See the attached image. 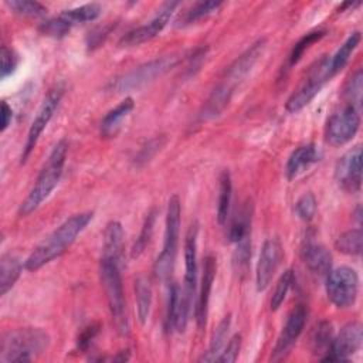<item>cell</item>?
Wrapping results in <instances>:
<instances>
[{
  "mask_svg": "<svg viewBox=\"0 0 363 363\" xmlns=\"http://www.w3.org/2000/svg\"><path fill=\"white\" fill-rule=\"evenodd\" d=\"M92 216H94L92 211L78 213L67 218L62 224H60L57 230H54L28 255V258L24 262L26 269L37 271L43 265L62 255L71 247L75 238L82 233V230L88 225V223L92 220Z\"/></svg>",
  "mask_w": 363,
  "mask_h": 363,
  "instance_id": "obj_1",
  "label": "cell"
},
{
  "mask_svg": "<svg viewBox=\"0 0 363 363\" xmlns=\"http://www.w3.org/2000/svg\"><path fill=\"white\" fill-rule=\"evenodd\" d=\"M67 152H68L67 140L61 139L60 142H57L48 159L45 160L33 189L30 190L24 201L20 204V208H18L20 216H28L30 213L37 210L40 204L51 194V191L58 184L60 177L62 174Z\"/></svg>",
  "mask_w": 363,
  "mask_h": 363,
  "instance_id": "obj_2",
  "label": "cell"
},
{
  "mask_svg": "<svg viewBox=\"0 0 363 363\" xmlns=\"http://www.w3.org/2000/svg\"><path fill=\"white\" fill-rule=\"evenodd\" d=\"M50 345V336L40 328H23L3 333L0 360L4 363L30 362Z\"/></svg>",
  "mask_w": 363,
  "mask_h": 363,
  "instance_id": "obj_3",
  "label": "cell"
},
{
  "mask_svg": "<svg viewBox=\"0 0 363 363\" xmlns=\"http://www.w3.org/2000/svg\"><path fill=\"white\" fill-rule=\"evenodd\" d=\"M101 282L105 289V295L109 305V312L112 316V322L115 325L116 332L121 336L129 335V318L126 311V299L123 294L122 278L119 272V265L101 258L99 265Z\"/></svg>",
  "mask_w": 363,
  "mask_h": 363,
  "instance_id": "obj_4",
  "label": "cell"
},
{
  "mask_svg": "<svg viewBox=\"0 0 363 363\" xmlns=\"http://www.w3.org/2000/svg\"><path fill=\"white\" fill-rule=\"evenodd\" d=\"M180 200L177 196H172L167 203V211H166V224H164V238H163V248L155 262L153 272L156 278L164 281L170 277L176 251H177V242H179V231H180Z\"/></svg>",
  "mask_w": 363,
  "mask_h": 363,
  "instance_id": "obj_5",
  "label": "cell"
},
{
  "mask_svg": "<svg viewBox=\"0 0 363 363\" xmlns=\"http://www.w3.org/2000/svg\"><path fill=\"white\" fill-rule=\"evenodd\" d=\"M326 294L329 301L337 308H349L357 299L359 277L350 267H337L326 275Z\"/></svg>",
  "mask_w": 363,
  "mask_h": 363,
  "instance_id": "obj_6",
  "label": "cell"
},
{
  "mask_svg": "<svg viewBox=\"0 0 363 363\" xmlns=\"http://www.w3.org/2000/svg\"><path fill=\"white\" fill-rule=\"evenodd\" d=\"M177 62V58L174 55H167L162 57L153 61H149L138 68H133L132 71L123 74L121 78H118L113 84V88L118 92H123L128 89H138L147 82L153 81L155 78L163 75L167 72L170 68H173Z\"/></svg>",
  "mask_w": 363,
  "mask_h": 363,
  "instance_id": "obj_7",
  "label": "cell"
},
{
  "mask_svg": "<svg viewBox=\"0 0 363 363\" xmlns=\"http://www.w3.org/2000/svg\"><path fill=\"white\" fill-rule=\"evenodd\" d=\"M329 60L322 58L315 68H312L309 77L305 79V82L288 98L286 101V111L288 112H298L303 106H306L320 91L323 84L330 79V72H329Z\"/></svg>",
  "mask_w": 363,
  "mask_h": 363,
  "instance_id": "obj_8",
  "label": "cell"
},
{
  "mask_svg": "<svg viewBox=\"0 0 363 363\" xmlns=\"http://www.w3.org/2000/svg\"><path fill=\"white\" fill-rule=\"evenodd\" d=\"M62 94H64V88L62 86H57V88L51 89L45 95L44 101L41 102V105H40V108H38V111L35 113V118L31 122L28 133H27V140H26V145H24V149H23V155H21V163H24L27 160V157L30 156V153L35 147L40 135L43 133L44 128L48 125V122L51 121L54 112L57 111L58 104H60V101L62 98Z\"/></svg>",
  "mask_w": 363,
  "mask_h": 363,
  "instance_id": "obj_9",
  "label": "cell"
},
{
  "mask_svg": "<svg viewBox=\"0 0 363 363\" xmlns=\"http://www.w3.org/2000/svg\"><path fill=\"white\" fill-rule=\"evenodd\" d=\"M360 115L359 109L347 105L333 113L326 125V140L333 146H342L352 140L359 130Z\"/></svg>",
  "mask_w": 363,
  "mask_h": 363,
  "instance_id": "obj_10",
  "label": "cell"
},
{
  "mask_svg": "<svg viewBox=\"0 0 363 363\" xmlns=\"http://www.w3.org/2000/svg\"><path fill=\"white\" fill-rule=\"evenodd\" d=\"M177 1H166L163 3L156 16L146 24L143 26H139L130 31H128L119 41V45L122 47H135V45H139L142 43H146L149 40H152L153 37H156L164 27L166 24L169 23L174 9L177 7Z\"/></svg>",
  "mask_w": 363,
  "mask_h": 363,
  "instance_id": "obj_11",
  "label": "cell"
},
{
  "mask_svg": "<svg viewBox=\"0 0 363 363\" xmlns=\"http://www.w3.org/2000/svg\"><path fill=\"white\" fill-rule=\"evenodd\" d=\"M363 335L362 325L359 322L346 323L336 337L332 339L329 350L326 356L322 357L323 362H342L347 360L352 354H354L362 346Z\"/></svg>",
  "mask_w": 363,
  "mask_h": 363,
  "instance_id": "obj_12",
  "label": "cell"
},
{
  "mask_svg": "<svg viewBox=\"0 0 363 363\" xmlns=\"http://www.w3.org/2000/svg\"><path fill=\"white\" fill-rule=\"evenodd\" d=\"M306 316H308V313H306V309L303 305H298L291 311V313L288 315L286 322L277 339L275 347L272 350V354H271L272 362H279L286 357L291 347L294 346V343L296 342V339L299 337V335L302 333V330L305 328Z\"/></svg>",
  "mask_w": 363,
  "mask_h": 363,
  "instance_id": "obj_13",
  "label": "cell"
},
{
  "mask_svg": "<svg viewBox=\"0 0 363 363\" xmlns=\"http://www.w3.org/2000/svg\"><path fill=\"white\" fill-rule=\"evenodd\" d=\"M335 180L347 193H357L362 187V149L356 146L346 152L335 166Z\"/></svg>",
  "mask_w": 363,
  "mask_h": 363,
  "instance_id": "obj_14",
  "label": "cell"
},
{
  "mask_svg": "<svg viewBox=\"0 0 363 363\" xmlns=\"http://www.w3.org/2000/svg\"><path fill=\"white\" fill-rule=\"evenodd\" d=\"M281 258H282V245L279 240L277 238L267 240L261 248V254H259V258L257 262V271H255V284H257L258 292L264 291L269 285L281 262Z\"/></svg>",
  "mask_w": 363,
  "mask_h": 363,
  "instance_id": "obj_15",
  "label": "cell"
},
{
  "mask_svg": "<svg viewBox=\"0 0 363 363\" xmlns=\"http://www.w3.org/2000/svg\"><path fill=\"white\" fill-rule=\"evenodd\" d=\"M217 271V262L213 255H207L203 264V274H201V282H200V294L196 305V320L199 329L206 328L207 323V313H208V302H210V294L214 282Z\"/></svg>",
  "mask_w": 363,
  "mask_h": 363,
  "instance_id": "obj_16",
  "label": "cell"
},
{
  "mask_svg": "<svg viewBox=\"0 0 363 363\" xmlns=\"http://www.w3.org/2000/svg\"><path fill=\"white\" fill-rule=\"evenodd\" d=\"M197 235L199 224L193 223L184 237V291L194 298L197 284Z\"/></svg>",
  "mask_w": 363,
  "mask_h": 363,
  "instance_id": "obj_17",
  "label": "cell"
},
{
  "mask_svg": "<svg viewBox=\"0 0 363 363\" xmlns=\"http://www.w3.org/2000/svg\"><path fill=\"white\" fill-rule=\"evenodd\" d=\"M265 47V38H259L255 41L248 50H245L225 71L224 81L230 82L231 85H237L254 67L257 60L259 58L262 50Z\"/></svg>",
  "mask_w": 363,
  "mask_h": 363,
  "instance_id": "obj_18",
  "label": "cell"
},
{
  "mask_svg": "<svg viewBox=\"0 0 363 363\" xmlns=\"http://www.w3.org/2000/svg\"><path fill=\"white\" fill-rule=\"evenodd\" d=\"M320 159V152L313 143H308L295 149L285 166V174L288 180L296 179L299 174L306 172L313 163Z\"/></svg>",
  "mask_w": 363,
  "mask_h": 363,
  "instance_id": "obj_19",
  "label": "cell"
},
{
  "mask_svg": "<svg viewBox=\"0 0 363 363\" xmlns=\"http://www.w3.org/2000/svg\"><path fill=\"white\" fill-rule=\"evenodd\" d=\"M125 248V233L119 221H111L106 224L104 231V247L102 259L112 261L121 265Z\"/></svg>",
  "mask_w": 363,
  "mask_h": 363,
  "instance_id": "obj_20",
  "label": "cell"
},
{
  "mask_svg": "<svg viewBox=\"0 0 363 363\" xmlns=\"http://www.w3.org/2000/svg\"><path fill=\"white\" fill-rule=\"evenodd\" d=\"M302 259L305 265L316 275H328V272L332 269V257L330 252L319 242L315 241H306L302 247Z\"/></svg>",
  "mask_w": 363,
  "mask_h": 363,
  "instance_id": "obj_21",
  "label": "cell"
},
{
  "mask_svg": "<svg viewBox=\"0 0 363 363\" xmlns=\"http://www.w3.org/2000/svg\"><path fill=\"white\" fill-rule=\"evenodd\" d=\"M234 85H231L230 82L227 81H221L216 88L214 91L211 92V95L208 96V99L206 101L199 118L200 121H210L216 116H218L224 108L228 105L231 96H233V92H234Z\"/></svg>",
  "mask_w": 363,
  "mask_h": 363,
  "instance_id": "obj_22",
  "label": "cell"
},
{
  "mask_svg": "<svg viewBox=\"0 0 363 363\" xmlns=\"http://www.w3.org/2000/svg\"><path fill=\"white\" fill-rule=\"evenodd\" d=\"M133 109V99L130 96L125 98L119 102L113 109H111L101 122V136L104 138H113L122 128L125 118Z\"/></svg>",
  "mask_w": 363,
  "mask_h": 363,
  "instance_id": "obj_23",
  "label": "cell"
},
{
  "mask_svg": "<svg viewBox=\"0 0 363 363\" xmlns=\"http://www.w3.org/2000/svg\"><path fill=\"white\" fill-rule=\"evenodd\" d=\"M21 274V264L17 257L3 254L0 258V294L6 295Z\"/></svg>",
  "mask_w": 363,
  "mask_h": 363,
  "instance_id": "obj_24",
  "label": "cell"
},
{
  "mask_svg": "<svg viewBox=\"0 0 363 363\" xmlns=\"http://www.w3.org/2000/svg\"><path fill=\"white\" fill-rule=\"evenodd\" d=\"M360 33L359 31H354L353 34H350L347 37V40L340 45V48L335 52V55L329 60V72H330V77H333L335 74H337L349 61L352 52L357 48L359 43H360Z\"/></svg>",
  "mask_w": 363,
  "mask_h": 363,
  "instance_id": "obj_25",
  "label": "cell"
},
{
  "mask_svg": "<svg viewBox=\"0 0 363 363\" xmlns=\"http://www.w3.org/2000/svg\"><path fill=\"white\" fill-rule=\"evenodd\" d=\"M135 295H136V311L139 322L143 325L150 313L152 306V286L147 278L138 277L135 281Z\"/></svg>",
  "mask_w": 363,
  "mask_h": 363,
  "instance_id": "obj_26",
  "label": "cell"
},
{
  "mask_svg": "<svg viewBox=\"0 0 363 363\" xmlns=\"http://www.w3.org/2000/svg\"><path fill=\"white\" fill-rule=\"evenodd\" d=\"M231 176L228 170H223L220 174V186H218V201H217V221L218 224H224L227 221L230 213V203H231Z\"/></svg>",
  "mask_w": 363,
  "mask_h": 363,
  "instance_id": "obj_27",
  "label": "cell"
},
{
  "mask_svg": "<svg viewBox=\"0 0 363 363\" xmlns=\"http://www.w3.org/2000/svg\"><path fill=\"white\" fill-rule=\"evenodd\" d=\"M230 325H231V316L227 315V316H224V319L216 328V330L213 333V337H211V342H210V346H208V350L206 352V354H203L201 360H204V362H216L217 360L218 353L223 349L224 342L227 339Z\"/></svg>",
  "mask_w": 363,
  "mask_h": 363,
  "instance_id": "obj_28",
  "label": "cell"
},
{
  "mask_svg": "<svg viewBox=\"0 0 363 363\" xmlns=\"http://www.w3.org/2000/svg\"><path fill=\"white\" fill-rule=\"evenodd\" d=\"M250 224H251V206L245 204L238 216L234 217L233 223L228 228V240L231 242H238L240 240L250 235Z\"/></svg>",
  "mask_w": 363,
  "mask_h": 363,
  "instance_id": "obj_29",
  "label": "cell"
},
{
  "mask_svg": "<svg viewBox=\"0 0 363 363\" xmlns=\"http://www.w3.org/2000/svg\"><path fill=\"white\" fill-rule=\"evenodd\" d=\"M335 247L342 254L359 255L362 252V230L360 228H352L349 231L342 233L336 238Z\"/></svg>",
  "mask_w": 363,
  "mask_h": 363,
  "instance_id": "obj_30",
  "label": "cell"
},
{
  "mask_svg": "<svg viewBox=\"0 0 363 363\" xmlns=\"http://www.w3.org/2000/svg\"><path fill=\"white\" fill-rule=\"evenodd\" d=\"M333 339V329H332V323L328 320L320 322L312 336V350L315 354H320V353H328L329 346L332 343Z\"/></svg>",
  "mask_w": 363,
  "mask_h": 363,
  "instance_id": "obj_31",
  "label": "cell"
},
{
  "mask_svg": "<svg viewBox=\"0 0 363 363\" xmlns=\"http://www.w3.org/2000/svg\"><path fill=\"white\" fill-rule=\"evenodd\" d=\"M101 14V6L98 3L82 4L75 9L65 10L61 16H64L71 24L72 23H86L95 20Z\"/></svg>",
  "mask_w": 363,
  "mask_h": 363,
  "instance_id": "obj_32",
  "label": "cell"
},
{
  "mask_svg": "<svg viewBox=\"0 0 363 363\" xmlns=\"http://www.w3.org/2000/svg\"><path fill=\"white\" fill-rule=\"evenodd\" d=\"M6 6L16 14L23 17H40L47 13V9L38 1L30 0H7Z\"/></svg>",
  "mask_w": 363,
  "mask_h": 363,
  "instance_id": "obj_33",
  "label": "cell"
},
{
  "mask_svg": "<svg viewBox=\"0 0 363 363\" xmlns=\"http://www.w3.org/2000/svg\"><path fill=\"white\" fill-rule=\"evenodd\" d=\"M71 23L64 17V16H60V17H55V18H50L47 21H44L41 26H40V33L47 35V37H52V38H62L68 34L69 28H71Z\"/></svg>",
  "mask_w": 363,
  "mask_h": 363,
  "instance_id": "obj_34",
  "label": "cell"
},
{
  "mask_svg": "<svg viewBox=\"0 0 363 363\" xmlns=\"http://www.w3.org/2000/svg\"><path fill=\"white\" fill-rule=\"evenodd\" d=\"M155 211H149V214L146 216L145 218V223L142 225V230L139 233V237L136 238L133 247H132V257H139L145 248L147 247L149 241H150V237H152V233H153V227H155Z\"/></svg>",
  "mask_w": 363,
  "mask_h": 363,
  "instance_id": "obj_35",
  "label": "cell"
},
{
  "mask_svg": "<svg viewBox=\"0 0 363 363\" xmlns=\"http://www.w3.org/2000/svg\"><path fill=\"white\" fill-rule=\"evenodd\" d=\"M292 282H294V271L292 269L285 271L279 277V279H278V282L275 285V289L272 292V296H271V309L272 311H277L282 305V302L285 301L286 294H288Z\"/></svg>",
  "mask_w": 363,
  "mask_h": 363,
  "instance_id": "obj_36",
  "label": "cell"
},
{
  "mask_svg": "<svg viewBox=\"0 0 363 363\" xmlns=\"http://www.w3.org/2000/svg\"><path fill=\"white\" fill-rule=\"evenodd\" d=\"M221 1H214V0H207V1H199L194 6H191L186 14H184V23L190 24L194 23L208 14H211L213 11H217L221 7Z\"/></svg>",
  "mask_w": 363,
  "mask_h": 363,
  "instance_id": "obj_37",
  "label": "cell"
},
{
  "mask_svg": "<svg viewBox=\"0 0 363 363\" xmlns=\"http://www.w3.org/2000/svg\"><path fill=\"white\" fill-rule=\"evenodd\" d=\"M237 244V248L234 251L233 255V265L235 268L237 272H244L248 268V262L251 258V241H250V235H247L245 238L240 240Z\"/></svg>",
  "mask_w": 363,
  "mask_h": 363,
  "instance_id": "obj_38",
  "label": "cell"
},
{
  "mask_svg": "<svg viewBox=\"0 0 363 363\" xmlns=\"http://www.w3.org/2000/svg\"><path fill=\"white\" fill-rule=\"evenodd\" d=\"M323 35H325V31H320V30H319V31H312V33L305 34V35L294 45V48H292V51H291V54H289V65L296 64V62L301 60V57L303 55V52H305L313 43L319 41Z\"/></svg>",
  "mask_w": 363,
  "mask_h": 363,
  "instance_id": "obj_39",
  "label": "cell"
},
{
  "mask_svg": "<svg viewBox=\"0 0 363 363\" xmlns=\"http://www.w3.org/2000/svg\"><path fill=\"white\" fill-rule=\"evenodd\" d=\"M316 207H318V203L315 196L312 193H305L298 199L295 204V211L299 218H302L303 221H309L313 218L316 213Z\"/></svg>",
  "mask_w": 363,
  "mask_h": 363,
  "instance_id": "obj_40",
  "label": "cell"
},
{
  "mask_svg": "<svg viewBox=\"0 0 363 363\" xmlns=\"http://www.w3.org/2000/svg\"><path fill=\"white\" fill-rule=\"evenodd\" d=\"M345 96L349 98V105L359 109L360 105V96H362V71L359 69L347 82L345 88Z\"/></svg>",
  "mask_w": 363,
  "mask_h": 363,
  "instance_id": "obj_41",
  "label": "cell"
},
{
  "mask_svg": "<svg viewBox=\"0 0 363 363\" xmlns=\"http://www.w3.org/2000/svg\"><path fill=\"white\" fill-rule=\"evenodd\" d=\"M240 347H241V335H234L227 343V346L224 347V350L218 354L216 362H221V363L235 362L240 353Z\"/></svg>",
  "mask_w": 363,
  "mask_h": 363,
  "instance_id": "obj_42",
  "label": "cell"
},
{
  "mask_svg": "<svg viewBox=\"0 0 363 363\" xmlns=\"http://www.w3.org/2000/svg\"><path fill=\"white\" fill-rule=\"evenodd\" d=\"M17 62H18V58L16 52L11 48L3 45L1 47V78L3 79L16 69Z\"/></svg>",
  "mask_w": 363,
  "mask_h": 363,
  "instance_id": "obj_43",
  "label": "cell"
},
{
  "mask_svg": "<svg viewBox=\"0 0 363 363\" xmlns=\"http://www.w3.org/2000/svg\"><path fill=\"white\" fill-rule=\"evenodd\" d=\"M113 24H106V26H101V27H96L94 28L92 31H89V35H88V45L91 48H95V47H99L105 38L108 37L109 31L112 30Z\"/></svg>",
  "mask_w": 363,
  "mask_h": 363,
  "instance_id": "obj_44",
  "label": "cell"
},
{
  "mask_svg": "<svg viewBox=\"0 0 363 363\" xmlns=\"http://www.w3.org/2000/svg\"><path fill=\"white\" fill-rule=\"evenodd\" d=\"M163 143H164V140L162 139V138H156V139H153V140H150L146 146H143L142 147V150L139 152V155H138V159H136V162H147V160H150L153 156H155V153L157 152V150H160V147L163 146Z\"/></svg>",
  "mask_w": 363,
  "mask_h": 363,
  "instance_id": "obj_45",
  "label": "cell"
},
{
  "mask_svg": "<svg viewBox=\"0 0 363 363\" xmlns=\"http://www.w3.org/2000/svg\"><path fill=\"white\" fill-rule=\"evenodd\" d=\"M98 332H99V325H89L88 328H85L84 332L78 337V346L81 349H86Z\"/></svg>",
  "mask_w": 363,
  "mask_h": 363,
  "instance_id": "obj_46",
  "label": "cell"
},
{
  "mask_svg": "<svg viewBox=\"0 0 363 363\" xmlns=\"http://www.w3.org/2000/svg\"><path fill=\"white\" fill-rule=\"evenodd\" d=\"M13 119V111L11 108L7 105V102H1V132H4Z\"/></svg>",
  "mask_w": 363,
  "mask_h": 363,
  "instance_id": "obj_47",
  "label": "cell"
}]
</instances>
